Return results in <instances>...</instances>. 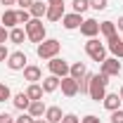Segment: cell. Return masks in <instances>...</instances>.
<instances>
[{
  "mask_svg": "<svg viewBox=\"0 0 123 123\" xmlns=\"http://www.w3.org/2000/svg\"><path fill=\"white\" fill-rule=\"evenodd\" d=\"M62 123H80V118H78L76 114H64V118H62Z\"/></svg>",
  "mask_w": 123,
  "mask_h": 123,
  "instance_id": "obj_33",
  "label": "cell"
},
{
  "mask_svg": "<svg viewBox=\"0 0 123 123\" xmlns=\"http://www.w3.org/2000/svg\"><path fill=\"white\" fill-rule=\"evenodd\" d=\"M116 29L123 31V17H118V21H116Z\"/></svg>",
  "mask_w": 123,
  "mask_h": 123,
  "instance_id": "obj_39",
  "label": "cell"
},
{
  "mask_svg": "<svg viewBox=\"0 0 123 123\" xmlns=\"http://www.w3.org/2000/svg\"><path fill=\"white\" fill-rule=\"evenodd\" d=\"M99 33H102L104 38H111L114 33H118V29H116V21H99Z\"/></svg>",
  "mask_w": 123,
  "mask_h": 123,
  "instance_id": "obj_24",
  "label": "cell"
},
{
  "mask_svg": "<svg viewBox=\"0 0 123 123\" xmlns=\"http://www.w3.org/2000/svg\"><path fill=\"white\" fill-rule=\"evenodd\" d=\"M26 95H29V99H43V85L40 83H29V88H26Z\"/></svg>",
  "mask_w": 123,
  "mask_h": 123,
  "instance_id": "obj_23",
  "label": "cell"
},
{
  "mask_svg": "<svg viewBox=\"0 0 123 123\" xmlns=\"http://www.w3.org/2000/svg\"><path fill=\"white\" fill-rule=\"evenodd\" d=\"M80 24H83V14L71 12V14H64V17H62V26H64L66 31H76V29H80Z\"/></svg>",
  "mask_w": 123,
  "mask_h": 123,
  "instance_id": "obj_11",
  "label": "cell"
},
{
  "mask_svg": "<svg viewBox=\"0 0 123 123\" xmlns=\"http://www.w3.org/2000/svg\"><path fill=\"white\" fill-rule=\"evenodd\" d=\"M45 102H43V99H33V102H31L29 104V109H26V114H29L31 118H43V116H45Z\"/></svg>",
  "mask_w": 123,
  "mask_h": 123,
  "instance_id": "obj_13",
  "label": "cell"
},
{
  "mask_svg": "<svg viewBox=\"0 0 123 123\" xmlns=\"http://www.w3.org/2000/svg\"><path fill=\"white\" fill-rule=\"evenodd\" d=\"M71 5H74V12L76 14H83V12L90 10V0H74Z\"/></svg>",
  "mask_w": 123,
  "mask_h": 123,
  "instance_id": "obj_26",
  "label": "cell"
},
{
  "mask_svg": "<svg viewBox=\"0 0 123 123\" xmlns=\"http://www.w3.org/2000/svg\"><path fill=\"white\" fill-rule=\"evenodd\" d=\"M31 123H47V121H45V118H33Z\"/></svg>",
  "mask_w": 123,
  "mask_h": 123,
  "instance_id": "obj_41",
  "label": "cell"
},
{
  "mask_svg": "<svg viewBox=\"0 0 123 123\" xmlns=\"http://www.w3.org/2000/svg\"><path fill=\"white\" fill-rule=\"evenodd\" d=\"M80 123H102V118H99V116H95V114H88V116H83V118H80Z\"/></svg>",
  "mask_w": 123,
  "mask_h": 123,
  "instance_id": "obj_31",
  "label": "cell"
},
{
  "mask_svg": "<svg viewBox=\"0 0 123 123\" xmlns=\"http://www.w3.org/2000/svg\"><path fill=\"white\" fill-rule=\"evenodd\" d=\"M24 80H29V83H38V80H43V71H40V66H36V64H26V66H24Z\"/></svg>",
  "mask_w": 123,
  "mask_h": 123,
  "instance_id": "obj_12",
  "label": "cell"
},
{
  "mask_svg": "<svg viewBox=\"0 0 123 123\" xmlns=\"http://www.w3.org/2000/svg\"><path fill=\"white\" fill-rule=\"evenodd\" d=\"M31 12V19H43V17L47 14V2H43V0H33V5L29 7Z\"/></svg>",
  "mask_w": 123,
  "mask_h": 123,
  "instance_id": "obj_15",
  "label": "cell"
},
{
  "mask_svg": "<svg viewBox=\"0 0 123 123\" xmlns=\"http://www.w3.org/2000/svg\"><path fill=\"white\" fill-rule=\"evenodd\" d=\"M102 104L107 111H116V109H121V97H118V92H107V97L102 99Z\"/></svg>",
  "mask_w": 123,
  "mask_h": 123,
  "instance_id": "obj_14",
  "label": "cell"
},
{
  "mask_svg": "<svg viewBox=\"0 0 123 123\" xmlns=\"http://www.w3.org/2000/svg\"><path fill=\"white\" fill-rule=\"evenodd\" d=\"M59 80H62V78L52 76V74H50V76H45L43 80H40V85H43V92H47V95H50V92H55L57 88H59Z\"/></svg>",
  "mask_w": 123,
  "mask_h": 123,
  "instance_id": "obj_19",
  "label": "cell"
},
{
  "mask_svg": "<svg viewBox=\"0 0 123 123\" xmlns=\"http://www.w3.org/2000/svg\"><path fill=\"white\" fill-rule=\"evenodd\" d=\"M24 31H26V40L36 43V45L45 40V24H43V19H31L24 26Z\"/></svg>",
  "mask_w": 123,
  "mask_h": 123,
  "instance_id": "obj_3",
  "label": "cell"
},
{
  "mask_svg": "<svg viewBox=\"0 0 123 123\" xmlns=\"http://www.w3.org/2000/svg\"><path fill=\"white\" fill-rule=\"evenodd\" d=\"M107 85H109V76H104V74H92L90 90H88L90 99H95V102H102V99L107 97Z\"/></svg>",
  "mask_w": 123,
  "mask_h": 123,
  "instance_id": "obj_1",
  "label": "cell"
},
{
  "mask_svg": "<svg viewBox=\"0 0 123 123\" xmlns=\"http://www.w3.org/2000/svg\"><path fill=\"white\" fill-rule=\"evenodd\" d=\"M26 40V31L21 29V26H14V29H10V43H14V45H21Z\"/></svg>",
  "mask_w": 123,
  "mask_h": 123,
  "instance_id": "obj_21",
  "label": "cell"
},
{
  "mask_svg": "<svg viewBox=\"0 0 123 123\" xmlns=\"http://www.w3.org/2000/svg\"><path fill=\"white\" fill-rule=\"evenodd\" d=\"M47 5H64V0H47Z\"/></svg>",
  "mask_w": 123,
  "mask_h": 123,
  "instance_id": "obj_40",
  "label": "cell"
},
{
  "mask_svg": "<svg viewBox=\"0 0 123 123\" xmlns=\"http://www.w3.org/2000/svg\"><path fill=\"white\" fill-rule=\"evenodd\" d=\"M59 88H62V92H64L66 97H76L78 95V80L71 78V76H64L59 80Z\"/></svg>",
  "mask_w": 123,
  "mask_h": 123,
  "instance_id": "obj_9",
  "label": "cell"
},
{
  "mask_svg": "<svg viewBox=\"0 0 123 123\" xmlns=\"http://www.w3.org/2000/svg\"><path fill=\"white\" fill-rule=\"evenodd\" d=\"M85 55H88L92 62L102 64V62L107 59V45L99 43L97 38H88V43H85Z\"/></svg>",
  "mask_w": 123,
  "mask_h": 123,
  "instance_id": "obj_4",
  "label": "cell"
},
{
  "mask_svg": "<svg viewBox=\"0 0 123 123\" xmlns=\"http://www.w3.org/2000/svg\"><path fill=\"white\" fill-rule=\"evenodd\" d=\"M59 50H62V43L57 38H45L43 43H38L36 45V55L40 57V59H52V57H59Z\"/></svg>",
  "mask_w": 123,
  "mask_h": 123,
  "instance_id": "obj_2",
  "label": "cell"
},
{
  "mask_svg": "<svg viewBox=\"0 0 123 123\" xmlns=\"http://www.w3.org/2000/svg\"><path fill=\"white\" fill-rule=\"evenodd\" d=\"M31 121H33V118H31L29 114H21L19 118H14V123H31Z\"/></svg>",
  "mask_w": 123,
  "mask_h": 123,
  "instance_id": "obj_36",
  "label": "cell"
},
{
  "mask_svg": "<svg viewBox=\"0 0 123 123\" xmlns=\"http://www.w3.org/2000/svg\"><path fill=\"white\" fill-rule=\"evenodd\" d=\"M7 40H10V31H7L2 24H0V45H5Z\"/></svg>",
  "mask_w": 123,
  "mask_h": 123,
  "instance_id": "obj_32",
  "label": "cell"
},
{
  "mask_svg": "<svg viewBox=\"0 0 123 123\" xmlns=\"http://www.w3.org/2000/svg\"><path fill=\"white\" fill-rule=\"evenodd\" d=\"M26 52H21V50H17V52H10V57H7V69L10 71H24V66H26Z\"/></svg>",
  "mask_w": 123,
  "mask_h": 123,
  "instance_id": "obj_6",
  "label": "cell"
},
{
  "mask_svg": "<svg viewBox=\"0 0 123 123\" xmlns=\"http://www.w3.org/2000/svg\"><path fill=\"white\" fill-rule=\"evenodd\" d=\"M111 123H123V109H116V111H111Z\"/></svg>",
  "mask_w": 123,
  "mask_h": 123,
  "instance_id": "obj_30",
  "label": "cell"
},
{
  "mask_svg": "<svg viewBox=\"0 0 123 123\" xmlns=\"http://www.w3.org/2000/svg\"><path fill=\"white\" fill-rule=\"evenodd\" d=\"M90 80H92V74H85V76L78 80V92H80V95H88V90H90Z\"/></svg>",
  "mask_w": 123,
  "mask_h": 123,
  "instance_id": "obj_25",
  "label": "cell"
},
{
  "mask_svg": "<svg viewBox=\"0 0 123 123\" xmlns=\"http://www.w3.org/2000/svg\"><path fill=\"white\" fill-rule=\"evenodd\" d=\"M118 97H121V102H123V88H121V92H118Z\"/></svg>",
  "mask_w": 123,
  "mask_h": 123,
  "instance_id": "obj_42",
  "label": "cell"
},
{
  "mask_svg": "<svg viewBox=\"0 0 123 123\" xmlns=\"http://www.w3.org/2000/svg\"><path fill=\"white\" fill-rule=\"evenodd\" d=\"M107 50L111 52V57H116V59H123V40L118 33H114L111 38H107Z\"/></svg>",
  "mask_w": 123,
  "mask_h": 123,
  "instance_id": "obj_8",
  "label": "cell"
},
{
  "mask_svg": "<svg viewBox=\"0 0 123 123\" xmlns=\"http://www.w3.org/2000/svg\"><path fill=\"white\" fill-rule=\"evenodd\" d=\"M12 104H14V109H19V111H26L29 104H31V99H29L26 92H17L14 97H12Z\"/></svg>",
  "mask_w": 123,
  "mask_h": 123,
  "instance_id": "obj_20",
  "label": "cell"
},
{
  "mask_svg": "<svg viewBox=\"0 0 123 123\" xmlns=\"http://www.w3.org/2000/svg\"><path fill=\"white\" fill-rule=\"evenodd\" d=\"M17 5H19L21 10H29L31 5H33V0H17Z\"/></svg>",
  "mask_w": 123,
  "mask_h": 123,
  "instance_id": "obj_37",
  "label": "cell"
},
{
  "mask_svg": "<svg viewBox=\"0 0 123 123\" xmlns=\"http://www.w3.org/2000/svg\"><path fill=\"white\" fill-rule=\"evenodd\" d=\"M10 97H12L10 88H7L5 83H0V102H5V99H10Z\"/></svg>",
  "mask_w": 123,
  "mask_h": 123,
  "instance_id": "obj_29",
  "label": "cell"
},
{
  "mask_svg": "<svg viewBox=\"0 0 123 123\" xmlns=\"http://www.w3.org/2000/svg\"><path fill=\"white\" fill-rule=\"evenodd\" d=\"M0 21L5 24V29H14V26H19V21H17V10L7 7V10L2 12V17H0Z\"/></svg>",
  "mask_w": 123,
  "mask_h": 123,
  "instance_id": "obj_16",
  "label": "cell"
},
{
  "mask_svg": "<svg viewBox=\"0 0 123 123\" xmlns=\"http://www.w3.org/2000/svg\"><path fill=\"white\" fill-rule=\"evenodd\" d=\"M0 17H2V12H0Z\"/></svg>",
  "mask_w": 123,
  "mask_h": 123,
  "instance_id": "obj_43",
  "label": "cell"
},
{
  "mask_svg": "<svg viewBox=\"0 0 123 123\" xmlns=\"http://www.w3.org/2000/svg\"><path fill=\"white\" fill-rule=\"evenodd\" d=\"M85 74H88V69H85V64H83V62H76V64H71V69H69V76L76 78V80H80Z\"/></svg>",
  "mask_w": 123,
  "mask_h": 123,
  "instance_id": "obj_22",
  "label": "cell"
},
{
  "mask_svg": "<svg viewBox=\"0 0 123 123\" xmlns=\"http://www.w3.org/2000/svg\"><path fill=\"white\" fill-rule=\"evenodd\" d=\"M7 57H10V50L5 45H0V62H7Z\"/></svg>",
  "mask_w": 123,
  "mask_h": 123,
  "instance_id": "obj_35",
  "label": "cell"
},
{
  "mask_svg": "<svg viewBox=\"0 0 123 123\" xmlns=\"http://www.w3.org/2000/svg\"><path fill=\"white\" fill-rule=\"evenodd\" d=\"M80 33H83L85 38H97V33H99V21H97V19H83Z\"/></svg>",
  "mask_w": 123,
  "mask_h": 123,
  "instance_id": "obj_10",
  "label": "cell"
},
{
  "mask_svg": "<svg viewBox=\"0 0 123 123\" xmlns=\"http://www.w3.org/2000/svg\"><path fill=\"white\" fill-rule=\"evenodd\" d=\"M121 69H123V64L116 59V57H107V59L102 62V71H99V74H104V76L111 78V76H118Z\"/></svg>",
  "mask_w": 123,
  "mask_h": 123,
  "instance_id": "obj_7",
  "label": "cell"
},
{
  "mask_svg": "<svg viewBox=\"0 0 123 123\" xmlns=\"http://www.w3.org/2000/svg\"><path fill=\"white\" fill-rule=\"evenodd\" d=\"M90 7L97 10V12H104V10L109 7V0H90Z\"/></svg>",
  "mask_w": 123,
  "mask_h": 123,
  "instance_id": "obj_28",
  "label": "cell"
},
{
  "mask_svg": "<svg viewBox=\"0 0 123 123\" xmlns=\"http://www.w3.org/2000/svg\"><path fill=\"white\" fill-rule=\"evenodd\" d=\"M47 69H50V74L57 78H64L69 76V69H71V64L66 59H62V57H52V59L47 62Z\"/></svg>",
  "mask_w": 123,
  "mask_h": 123,
  "instance_id": "obj_5",
  "label": "cell"
},
{
  "mask_svg": "<svg viewBox=\"0 0 123 123\" xmlns=\"http://www.w3.org/2000/svg\"><path fill=\"white\" fill-rule=\"evenodd\" d=\"M0 123H14V116H10L7 111H2L0 114Z\"/></svg>",
  "mask_w": 123,
  "mask_h": 123,
  "instance_id": "obj_34",
  "label": "cell"
},
{
  "mask_svg": "<svg viewBox=\"0 0 123 123\" xmlns=\"http://www.w3.org/2000/svg\"><path fill=\"white\" fill-rule=\"evenodd\" d=\"M43 118H45L47 123H62V118H64V111H62L59 107H47Z\"/></svg>",
  "mask_w": 123,
  "mask_h": 123,
  "instance_id": "obj_17",
  "label": "cell"
},
{
  "mask_svg": "<svg viewBox=\"0 0 123 123\" xmlns=\"http://www.w3.org/2000/svg\"><path fill=\"white\" fill-rule=\"evenodd\" d=\"M17 21L26 26V24L31 21V12H29V10H17Z\"/></svg>",
  "mask_w": 123,
  "mask_h": 123,
  "instance_id": "obj_27",
  "label": "cell"
},
{
  "mask_svg": "<svg viewBox=\"0 0 123 123\" xmlns=\"http://www.w3.org/2000/svg\"><path fill=\"white\" fill-rule=\"evenodd\" d=\"M64 14H66V12H64V5H47L45 19H47V21H59Z\"/></svg>",
  "mask_w": 123,
  "mask_h": 123,
  "instance_id": "obj_18",
  "label": "cell"
},
{
  "mask_svg": "<svg viewBox=\"0 0 123 123\" xmlns=\"http://www.w3.org/2000/svg\"><path fill=\"white\" fill-rule=\"evenodd\" d=\"M0 2H2L5 7H14V5H17V0H0Z\"/></svg>",
  "mask_w": 123,
  "mask_h": 123,
  "instance_id": "obj_38",
  "label": "cell"
}]
</instances>
